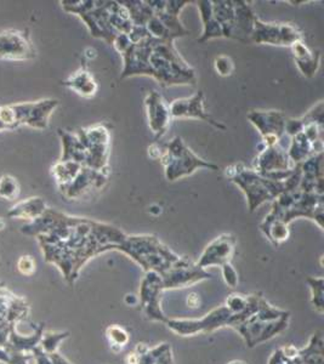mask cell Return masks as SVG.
<instances>
[{"mask_svg":"<svg viewBox=\"0 0 324 364\" xmlns=\"http://www.w3.org/2000/svg\"><path fill=\"white\" fill-rule=\"evenodd\" d=\"M21 232L26 236L37 237L44 260L56 266L71 286L87 261L117 250L126 237V233L113 225L67 215L53 208L23 225Z\"/></svg>","mask_w":324,"mask_h":364,"instance_id":"6da1fadb","label":"cell"},{"mask_svg":"<svg viewBox=\"0 0 324 364\" xmlns=\"http://www.w3.org/2000/svg\"><path fill=\"white\" fill-rule=\"evenodd\" d=\"M122 58V79L150 75L162 87L197 83L195 68L185 61L173 41L146 38L142 42L130 44Z\"/></svg>","mask_w":324,"mask_h":364,"instance_id":"7a4b0ae2","label":"cell"},{"mask_svg":"<svg viewBox=\"0 0 324 364\" xmlns=\"http://www.w3.org/2000/svg\"><path fill=\"white\" fill-rule=\"evenodd\" d=\"M224 174L230 181L241 188L247 198L249 211L253 213L262 204L274 202L283 193L298 190L301 180V168L300 164H296L291 178L286 181H274L265 178L253 168L245 166L244 163H233L226 166Z\"/></svg>","mask_w":324,"mask_h":364,"instance_id":"3957f363","label":"cell"},{"mask_svg":"<svg viewBox=\"0 0 324 364\" xmlns=\"http://www.w3.org/2000/svg\"><path fill=\"white\" fill-rule=\"evenodd\" d=\"M148 156L159 161L166 180L171 182L190 176L195 170H219V166L197 156L180 136H175L169 142L154 141L148 147Z\"/></svg>","mask_w":324,"mask_h":364,"instance_id":"277c9868","label":"cell"},{"mask_svg":"<svg viewBox=\"0 0 324 364\" xmlns=\"http://www.w3.org/2000/svg\"><path fill=\"white\" fill-rule=\"evenodd\" d=\"M261 294L250 295L248 307L241 314H233L226 307L221 305L208 315L200 319H171L168 318L166 327L169 328L176 336H192L200 333H212L216 329L224 327H231L237 331L250 317L256 315L261 300Z\"/></svg>","mask_w":324,"mask_h":364,"instance_id":"5b68a950","label":"cell"},{"mask_svg":"<svg viewBox=\"0 0 324 364\" xmlns=\"http://www.w3.org/2000/svg\"><path fill=\"white\" fill-rule=\"evenodd\" d=\"M117 250L133 259L145 272L153 271L159 276H163L181 257L152 235H126Z\"/></svg>","mask_w":324,"mask_h":364,"instance_id":"8992f818","label":"cell"},{"mask_svg":"<svg viewBox=\"0 0 324 364\" xmlns=\"http://www.w3.org/2000/svg\"><path fill=\"white\" fill-rule=\"evenodd\" d=\"M323 195L306 193L299 188L289 191L274 200L272 210L264 221H276L289 226L293 220L306 218L315 221L318 228L323 230Z\"/></svg>","mask_w":324,"mask_h":364,"instance_id":"52a82bcc","label":"cell"},{"mask_svg":"<svg viewBox=\"0 0 324 364\" xmlns=\"http://www.w3.org/2000/svg\"><path fill=\"white\" fill-rule=\"evenodd\" d=\"M66 13L75 14L83 20L94 38L112 46L117 33L112 26L113 1L104 0H63L60 1Z\"/></svg>","mask_w":324,"mask_h":364,"instance_id":"ba28073f","label":"cell"},{"mask_svg":"<svg viewBox=\"0 0 324 364\" xmlns=\"http://www.w3.org/2000/svg\"><path fill=\"white\" fill-rule=\"evenodd\" d=\"M58 106L56 99L0 106V122L6 130H15L22 125L45 130L49 127V118Z\"/></svg>","mask_w":324,"mask_h":364,"instance_id":"9c48e42d","label":"cell"},{"mask_svg":"<svg viewBox=\"0 0 324 364\" xmlns=\"http://www.w3.org/2000/svg\"><path fill=\"white\" fill-rule=\"evenodd\" d=\"M75 134L87 151L85 166L100 171H111V134L107 127L104 124L92 125L89 128L78 129Z\"/></svg>","mask_w":324,"mask_h":364,"instance_id":"30bf717a","label":"cell"},{"mask_svg":"<svg viewBox=\"0 0 324 364\" xmlns=\"http://www.w3.org/2000/svg\"><path fill=\"white\" fill-rule=\"evenodd\" d=\"M294 164L287 149L281 145L259 146V154L254 158L253 168L256 173L274 181H286L294 171Z\"/></svg>","mask_w":324,"mask_h":364,"instance_id":"8fae6325","label":"cell"},{"mask_svg":"<svg viewBox=\"0 0 324 364\" xmlns=\"http://www.w3.org/2000/svg\"><path fill=\"white\" fill-rule=\"evenodd\" d=\"M109 174L111 171H100L83 166L66 185L58 187V191L67 200L87 198L107 186Z\"/></svg>","mask_w":324,"mask_h":364,"instance_id":"7c38bea8","label":"cell"},{"mask_svg":"<svg viewBox=\"0 0 324 364\" xmlns=\"http://www.w3.org/2000/svg\"><path fill=\"white\" fill-rule=\"evenodd\" d=\"M287 152L294 166L323 154V122H312L305 125L300 133L291 137Z\"/></svg>","mask_w":324,"mask_h":364,"instance_id":"4fadbf2b","label":"cell"},{"mask_svg":"<svg viewBox=\"0 0 324 364\" xmlns=\"http://www.w3.org/2000/svg\"><path fill=\"white\" fill-rule=\"evenodd\" d=\"M301 41H303V32L293 23H269L261 21L259 17L255 18L250 37V43L277 46H291Z\"/></svg>","mask_w":324,"mask_h":364,"instance_id":"5bb4252c","label":"cell"},{"mask_svg":"<svg viewBox=\"0 0 324 364\" xmlns=\"http://www.w3.org/2000/svg\"><path fill=\"white\" fill-rule=\"evenodd\" d=\"M37 58L27 29H6L0 32V60L4 61H28Z\"/></svg>","mask_w":324,"mask_h":364,"instance_id":"9a60e30c","label":"cell"},{"mask_svg":"<svg viewBox=\"0 0 324 364\" xmlns=\"http://www.w3.org/2000/svg\"><path fill=\"white\" fill-rule=\"evenodd\" d=\"M162 277L163 289H176L192 286L198 282L210 279L212 273L197 265V262L188 257H180L173 267L168 269Z\"/></svg>","mask_w":324,"mask_h":364,"instance_id":"2e32d148","label":"cell"},{"mask_svg":"<svg viewBox=\"0 0 324 364\" xmlns=\"http://www.w3.org/2000/svg\"><path fill=\"white\" fill-rule=\"evenodd\" d=\"M262 137V145H279L286 135L288 117L281 111H252L247 116Z\"/></svg>","mask_w":324,"mask_h":364,"instance_id":"e0dca14e","label":"cell"},{"mask_svg":"<svg viewBox=\"0 0 324 364\" xmlns=\"http://www.w3.org/2000/svg\"><path fill=\"white\" fill-rule=\"evenodd\" d=\"M169 111L173 119H200L212 125L217 130H226V125L216 122L205 109V95L202 90L197 91L190 97L176 99L169 104Z\"/></svg>","mask_w":324,"mask_h":364,"instance_id":"ac0fdd59","label":"cell"},{"mask_svg":"<svg viewBox=\"0 0 324 364\" xmlns=\"http://www.w3.org/2000/svg\"><path fill=\"white\" fill-rule=\"evenodd\" d=\"M162 277L153 271L146 272L140 288V305L145 311L147 318L156 322L164 323L168 321V316L163 312L161 307V294L163 291Z\"/></svg>","mask_w":324,"mask_h":364,"instance_id":"d6986e66","label":"cell"},{"mask_svg":"<svg viewBox=\"0 0 324 364\" xmlns=\"http://www.w3.org/2000/svg\"><path fill=\"white\" fill-rule=\"evenodd\" d=\"M237 238L231 233H222L216 237L204 248L200 259L195 261L197 265L207 269L212 266H221L230 264L236 252Z\"/></svg>","mask_w":324,"mask_h":364,"instance_id":"ffe728a7","label":"cell"},{"mask_svg":"<svg viewBox=\"0 0 324 364\" xmlns=\"http://www.w3.org/2000/svg\"><path fill=\"white\" fill-rule=\"evenodd\" d=\"M145 108L151 132L154 134L156 141H161L168 133L173 119L169 111V104L158 91L151 90L145 97Z\"/></svg>","mask_w":324,"mask_h":364,"instance_id":"44dd1931","label":"cell"},{"mask_svg":"<svg viewBox=\"0 0 324 364\" xmlns=\"http://www.w3.org/2000/svg\"><path fill=\"white\" fill-rule=\"evenodd\" d=\"M154 15L164 23L166 28L171 31L175 39L186 37L191 33L188 29L183 27L180 21V13L186 5L192 1H179V0H147Z\"/></svg>","mask_w":324,"mask_h":364,"instance_id":"7402d4cb","label":"cell"},{"mask_svg":"<svg viewBox=\"0 0 324 364\" xmlns=\"http://www.w3.org/2000/svg\"><path fill=\"white\" fill-rule=\"evenodd\" d=\"M299 190L306 193L323 195V154H317L300 164Z\"/></svg>","mask_w":324,"mask_h":364,"instance_id":"603a6c76","label":"cell"},{"mask_svg":"<svg viewBox=\"0 0 324 364\" xmlns=\"http://www.w3.org/2000/svg\"><path fill=\"white\" fill-rule=\"evenodd\" d=\"M212 16L222 29L224 38H234L237 22V0H217L212 1Z\"/></svg>","mask_w":324,"mask_h":364,"instance_id":"cb8c5ba5","label":"cell"},{"mask_svg":"<svg viewBox=\"0 0 324 364\" xmlns=\"http://www.w3.org/2000/svg\"><path fill=\"white\" fill-rule=\"evenodd\" d=\"M294 61L300 72L306 78H313L320 66V53L308 48L303 41L291 46Z\"/></svg>","mask_w":324,"mask_h":364,"instance_id":"d4e9b609","label":"cell"},{"mask_svg":"<svg viewBox=\"0 0 324 364\" xmlns=\"http://www.w3.org/2000/svg\"><path fill=\"white\" fill-rule=\"evenodd\" d=\"M58 136L63 142V156L60 161H70L80 163L85 166L87 164V151L83 144L80 142V137L75 133H70L63 129H58Z\"/></svg>","mask_w":324,"mask_h":364,"instance_id":"484cf974","label":"cell"},{"mask_svg":"<svg viewBox=\"0 0 324 364\" xmlns=\"http://www.w3.org/2000/svg\"><path fill=\"white\" fill-rule=\"evenodd\" d=\"M63 84L65 87L75 91L78 95L87 99L94 97L99 89L94 75L85 67H82L80 70L70 75L66 80H63Z\"/></svg>","mask_w":324,"mask_h":364,"instance_id":"4316f807","label":"cell"},{"mask_svg":"<svg viewBox=\"0 0 324 364\" xmlns=\"http://www.w3.org/2000/svg\"><path fill=\"white\" fill-rule=\"evenodd\" d=\"M195 3L200 10V18L203 22V32H202V36L197 39V42L203 44V43L216 39V38H224L220 25L216 21L215 17L212 16V0H200Z\"/></svg>","mask_w":324,"mask_h":364,"instance_id":"83f0119b","label":"cell"},{"mask_svg":"<svg viewBox=\"0 0 324 364\" xmlns=\"http://www.w3.org/2000/svg\"><path fill=\"white\" fill-rule=\"evenodd\" d=\"M45 200L40 197H32L22 200L20 203L15 204L10 210L8 211V216L13 219L28 220L29 223L33 220L38 219L39 216L43 215V213L48 209Z\"/></svg>","mask_w":324,"mask_h":364,"instance_id":"f1b7e54d","label":"cell"},{"mask_svg":"<svg viewBox=\"0 0 324 364\" xmlns=\"http://www.w3.org/2000/svg\"><path fill=\"white\" fill-rule=\"evenodd\" d=\"M323 336L316 331L308 341V346L299 348V358L303 364H324Z\"/></svg>","mask_w":324,"mask_h":364,"instance_id":"f546056e","label":"cell"},{"mask_svg":"<svg viewBox=\"0 0 324 364\" xmlns=\"http://www.w3.org/2000/svg\"><path fill=\"white\" fill-rule=\"evenodd\" d=\"M106 338L114 352H121L130 341L129 333L118 324H112L106 329Z\"/></svg>","mask_w":324,"mask_h":364,"instance_id":"4dcf8cb0","label":"cell"},{"mask_svg":"<svg viewBox=\"0 0 324 364\" xmlns=\"http://www.w3.org/2000/svg\"><path fill=\"white\" fill-rule=\"evenodd\" d=\"M169 346V343H161L156 348H147L145 343H137L136 348L134 352L136 353V364H156L158 357L161 356L166 348Z\"/></svg>","mask_w":324,"mask_h":364,"instance_id":"1f68e13d","label":"cell"},{"mask_svg":"<svg viewBox=\"0 0 324 364\" xmlns=\"http://www.w3.org/2000/svg\"><path fill=\"white\" fill-rule=\"evenodd\" d=\"M311 289V304L313 309L323 315L324 312V279L322 277H308L306 279Z\"/></svg>","mask_w":324,"mask_h":364,"instance_id":"d6a6232c","label":"cell"},{"mask_svg":"<svg viewBox=\"0 0 324 364\" xmlns=\"http://www.w3.org/2000/svg\"><path fill=\"white\" fill-rule=\"evenodd\" d=\"M70 336L68 331H45L40 339V346L46 353L58 352L60 343Z\"/></svg>","mask_w":324,"mask_h":364,"instance_id":"836d02e7","label":"cell"},{"mask_svg":"<svg viewBox=\"0 0 324 364\" xmlns=\"http://www.w3.org/2000/svg\"><path fill=\"white\" fill-rule=\"evenodd\" d=\"M20 195V183L11 175H4L0 178V197L11 200Z\"/></svg>","mask_w":324,"mask_h":364,"instance_id":"e575fe53","label":"cell"},{"mask_svg":"<svg viewBox=\"0 0 324 364\" xmlns=\"http://www.w3.org/2000/svg\"><path fill=\"white\" fill-rule=\"evenodd\" d=\"M214 67L217 72V75L221 77H230L234 72V63L232 58L226 56V55H219L214 60Z\"/></svg>","mask_w":324,"mask_h":364,"instance_id":"d590c367","label":"cell"},{"mask_svg":"<svg viewBox=\"0 0 324 364\" xmlns=\"http://www.w3.org/2000/svg\"><path fill=\"white\" fill-rule=\"evenodd\" d=\"M221 272H222V277H224V281L230 288H236L238 284V273L234 267L231 265V262L230 264H226V265L221 266Z\"/></svg>","mask_w":324,"mask_h":364,"instance_id":"8d00e7d4","label":"cell"},{"mask_svg":"<svg viewBox=\"0 0 324 364\" xmlns=\"http://www.w3.org/2000/svg\"><path fill=\"white\" fill-rule=\"evenodd\" d=\"M267 364H303L301 363V360H300L299 355L296 358H288V357L284 356L283 355L282 351H281V348H277V350H274L272 353H271L270 358L267 360Z\"/></svg>","mask_w":324,"mask_h":364,"instance_id":"74e56055","label":"cell"},{"mask_svg":"<svg viewBox=\"0 0 324 364\" xmlns=\"http://www.w3.org/2000/svg\"><path fill=\"white\" fill-rule=\"evenodd\" d=\"M17 267H18V271H20V273H22L23 276H31V274H33L34 271H36V261L33 260V257H22L21 259L18 260Z\"/></svg>","mask_w":324,"mask_h":364,"instance_id":"f35d334b","label":"cell"},{"mask_svg":"<svg viewBox=\"0 0 324 364\" xmlns=\"http://www.w3.org/2000/svg\"><path fill=\"white\" fill-rule=\"evenodd\" d=\"M188 302L190 307H198V304H200V302H198V295H188Z\"/></svg>","mask_w":324,"mask_h":364,"instance_id":"ab89813d","label":"cell"},{"mask_svg":"<svg viewBox=\"0 0 324 364\" xmlns=\"http://www.w3.org/2000/svg\"><path fill=\"white\" fill-rule=\"evenodd\" d=\"M226 364H248V363H247V362H244V360H231V362H229V363H226Z\"/></svg>","mask_w":324,"mask_h":364,"instance_id":"60d3db41","label":"cell"}]
</instances>
